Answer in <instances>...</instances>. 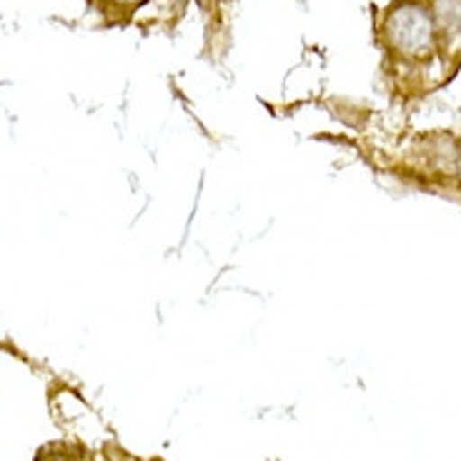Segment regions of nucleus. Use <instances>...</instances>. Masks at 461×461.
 Instances as JSON below:
<instances>
[{"mask_svg":"<svg viewBox=\"0 0 461 461\" xmlns=\"http://www.w3.org/2000/svg\"><path fill=\"white\" fill-rule=\"evenodd\" d=\"M111 3H115V5H123V8H133V5H139V3H143V0H111Z\"/></svg>","mask_w":461,"mask_h":461,"instance_id":"nucleus-4","label":"nucleus"},{"mask_svg":"<svg viewBox=\"0 0 461 461\" xmlns=\"http://www.w3.org/2000/svg\"><path fill=\"white\" fill-rule=\"evenodd\" d=\"M35 461H83V451L70 444H48L38 451Z\"/></svg>","mask_w":461,"mask_h":461,"instance_id":"nucleus-3","label":"nucleus"},{"mask_svg":"<svg viewBox=\"0 0 461 461\" xmlns=\"http://www.w3.org/2000/svg\"><path fill=\"white\" fill-rule=\"evenodd\" d=\"M437 21L449 35H461V0H437Z\"/></svg>","mask_w":461,"mask_h":461,"instance_id":"nucleus-2","label":"nucleus"},{"mask_svg":"<svg viewBox=\"0 0 461 461\" xmlns=\"http://www.w3.org/2000/svg\"><path fill=\"white\" fill-rule=\"evenodd\" d=\"M386 38L403 56H427L434 46V21L427 8L403 3L386 18Z\"/></svg>","mask_w":461,"mask_h":461,"instance_id":"nucleus-1","label":"nucleus"}]
</instances>
